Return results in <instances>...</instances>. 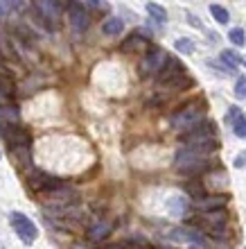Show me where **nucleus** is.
Returning a JSON list of instances; mask_svg holds the SVG:
<instances>
[{
  "label": "nucleus",
  "instance_id": "nucleus-1",
  "mask_svg": "<svg viewBox=\"0 0 246 249\" xmlns=\"http://www.w3.org/2000/svg\"><path fill=\"white\" fill-rule=\"evenodd\" d=\"M206 111H208L206 102L197 100V102H190V105L181 107L179 111L172 113L169 123H172V127H174V129H192V127H197V124L203 123Z\"/></svg>",
  "mask_w": 246,
  "mask_h": 249
},
{
  "label": "nucleus",
  "instance_id": "nucleus-2",
  "mask_svg": "<svg viewBox=\"0 0 246 249\" xmlns=\"http://www.w3.org/2000/svg\"><path fill=\"white\" fill-rule=\"evenodd\" d=\"M183 143L192 147V150L201 152V154H208V152L217 150V136H214V127L210 123L208 124H197L192 129H188V136Z\"/></svg>",
  "mask_w": 246,
  "mask_h": 249
},
{
  "label": "nucleus",
  "instance_id": "nucleus-3",
  "mask_svg": "<svg viewBox=\"0 0 246 249\" xmlns=\"http://www.w3.org/2000/svg\"><path fill=\"white\" fill-rule=\"evenodd\" d=\"M176 168L183 172V175H197V172H203L208 168V161L201 152L192 150V147H183V150L176 152Z\"/></svg>",
  "mask_w": 246,
  "mask_h": 249
},
{
  "label": "nucleus",
  "instance_id": "nucleus-4",
  "mask_svg": "<svg viewBox=\"0 0 246 249\" xmlns=\"http://www.w3.org/2000/svg\"><path fill=\"white\" fill-rule=\"evenodd\" d=\"M34 2V9L36 14L41 16L43 25L48 30H57L59 27V20H61V0H32Z\"/></svg>",
  "mask_w": 246,
  "mask_h": 249
},
{
  "label": "nucleus",
  "instance_id": "nucleus-5",
  "mask_svg": "<svg viewBox=\"0 0 246 249\" xmlns=\"http://www.w3.org/2000/svg\"><path fill=\"white\" fill-rule=\"evenodd\" d=\"M9 222H12L14 231L18 233V238L25 245H32L34 240H36V236H39L36 224H34L27 215H23V213H18V211H14V213H9Z\"/></svg>",
  "mask_w": 246,
  "mask_h": 249
},
{
  "label": "nucleus",
  "instance_id": "nucleus-6",
  "mask_svg": "<svg viewBox=\"0 0 246 249\" xmlns=\"http://www.w3.org/2000/svg\"><path fill=\"white\" fill-rule=\"evenodd\" d=\"M0 134L14 150H25L30 145V134H27L18 123H2L0 124Z\"/></svg>",
  "mask_w": 246,
  "mask_h": 249
},
{
  "label": "nucleus",
  "instance_id": "nucleus-7",
  "mask_svg": "<svg viewBox=\"0 0 246 249\" xmlns=\"http://www.w3.org/2000/svg\"><path fill=\"white\" fill-rule=\"evenodd\" d=\"M169 54L165 53V50H161V48H154L151 53H147V57L143 59V64H140V75L143 77H149V75H158V72L163 71V66L167 64Z\"/></svg>",
  "mask_w": 246,
  "mask_h": 249
},
{
  "label": "nucleus",
  "instance_id": "nucleus-8",
  "mask_svg": "<svg viewBox=\"0 0 246 249\" xmlns=\"http://www.w3.org/2000/svg\"><path fill=\"white\" fill-rule=\"evenodd\" d=\"M27 184H30V188H32V190L41 193V195H46V193H52V190L64 188V181H61V179L50 177V175H46V172H39V170L30 175Z\"/></svg>",
  "mask_w": 246,
  "mask_h": 249
},
{
  "label": "nucleus",
  "instance_id": "nucleus-9",
  "mask_svg": "<svg viewBox=\"0 0 246 249\" xmlns=\"http://www.w3.org/2000/svg\"><path fill=\"white\" fill-rule=\"evenodd\" d=\"M68 18H70V25L72 30H77V32H84L86 27H88V12H86V7L77 0H70V5H68Z\"/></svg>",
  "mask_w": 246,
  "mask_h": 249
},
{
  "label": "nucleus",
  "instance_id": "nucleus-10",
  "mask_svg": "<svg viewBox=\"0 0 246 249\" xmlns=\"http://www.w3.org/2000/svg\"><path fill=\"white\" fill-rule=\"evenodd\" d=\"M203 227H208V231H213V236H221V231L226 227V213L224 211H208L206 215H201Z\"/></svg>",
  "mask_w": 246,
  "mask_h": 249
},
{
  "label": "nucleus",
  "instance_id": "nucleus-11",
  "mask_svg": "<svg viewBox=\"0 0 246 249\" xmlns=\"http://www.w3.org/2000/svg\"><path fill=\"white\" fill-rule=\"evenodd\" d=\"M120 50L122 53H149V39L143 34H131L129 39L122 41Z\"/></svg>",
  "mask_w": 246,
  "mask_h": 249
},
{
  "label": "nucleus",
  "instance_id": "nucleus-12",
  "mask_svg": "<svg viewBox=\"0 0 246 249\" xmlns=\"http://www.w3.org/2000/svg\"><path fill=\"white\" fill-rule=\"evenodd\" d=\"M228 202L226 195H217V197H199V199H195V209L197 211H203V213H208V211H219L224 209Z\"/></svg>",
  "mask_w": 246,
  "mask_h": 249
},
{
  "label": "nucleus",
  "instance_id": "nucleus-13",
  "mask_svg": "<svg viewBox=\"0 0 246 249\" xmlns=\"http://www.w3.org/2000/svg\"><path fill=\"white\" fill-rule=\"evenodd\" d=\"M190 86V77L183 72V75H176V77H169V79H163L158 82V89L163 91H183V89H188Z\"/></svg>",
  "mask_w": 246,
  "mask_h": 249
},
{
  "label": "nucleus",
  "instance_id": "nucleus-14",
  "mask_svg": "<svg viewBox=\"0 0 246 249\" xmlns=\"http://www.w3.org/2000/svg\"><path fill=\"white\" fill-rule=\"evenodd\" d=\"M113 231V224L111 222H98L93 224L91 229H88V240H93V243H99V240H104V238H109V233Z\"/></svg>",
  "mask_w": 246,
  "mask_h": 249
},
{
  "label": "nucleus",
  "instance_id": "nucleus-15",
  "mask_svg": "<svg viewBox=\"0 0 246 249\" xmlns=\"http://www.w3.org/2000/svg\"><path fill=\"white\" fill-rule=\"evenodd\" d=\"M122 30H124V23H122V18H117V16L106 18L102 25V32L106 34V36H115V34H120Z\"/></svg>",
  "mask_w": 246,
  "mask_h": 249
},
{
  "label": "nucleus",
  "instance_id": "nucleus-16",
  "mask_svg": "<svg viewBox=\"0 0 246 249\" xmlns=\"http://www.w3.org/2000/svg\"><path fill=\"white\" fill-rule=\"evenodd\" d=\"M221 64H226V71L233 72L235 68L242 64V57L235 53V50H224V53H221Z\"/></svg>",
  "mask_w": 246,
  "mask_h": 249
},
{
  "label": "nucleus",
  "instance_id": "nucleus-17",
  "mask_svg": "<svg viewBox=\"0 0 246 249\" xmlns=\"http://www.w3.org/2000/svg\"><path fill=\"white\" fill-rule=\"evenodd\" d=\"M14 95V82L7 77L5 72H0V102H7V98Z\"/></svg>",
  "mask_w": 246,
  "mask_h": 249
},
{
  "label": "nucleus",
  "instance_id": "nucleus-18",
  "mask_svg": "<svg viewBox=\"0 0 246 249\" xmlns=\"http://www.w3.org/2000/svg\"><path fill=\"white\" fill-rule=\"evenodd\" d=\"M147 12L151 14V18L158 20V23H165V20H167V12H165V7L158 5V2H147Z\"/></svg>",
  "mask_w": 246,
  "mask_h": 249
},
{
  "label": "nucleus",
  "instance_id": "nucleus-19",
  "mask_svg": "<svg viewBox=\"0 0 246 249\" xmlns=\"http://www.w3.org/2000/svg\"><path fill=\"white\" fill-rule=\"evenodd\" d=\"M185 190H188V195L195 197V199L206 197V184H201V181H190V184H185Z\"/></svg>",
  "mask_w": 246,
  "mask_h": 249
},
{
  "label": "nucleus",
  "instance_id": "nucleus-20",
  "mask_svg": "<svg viewBox=\"0 0 246 249\" xmlns=\"http://www.w3.org/2000/svg\"><path fill=\"white\" fill-rule=\"evenodd\" d=\"M210 14H213V18L217 20V23H221V25H226L228 20H230L228 12H226V9H224L221 5H210Z\"/></svg>",
  "mask_w": 246,
  "mask_h": 249
},
{
  "label": "nucleus",
  "instance_id": "nucleus-21",
  "mask_svg": "<svg viewBox=\"0 0 246 249\" xmlns=\"http://www.w3.org/2000/svg\"><path fill=\"white\" fill-rule=\"evenodd\" d=\"M228 39H230V43H233V46L242 48V46H244V41H246V34H244V30H242V27H233V30L228 32Z\"/></svg>",
  "mask_w": 246,
  "mask_h": 249
},
{
  "label": "nucleus",
  "instance_id": "nucleus-22",
  "mask_svg": "<svg viewBox=\"0 0 246 249\" xmlns=\"http://www.w3.org/2000/svg\"><path fill=\"white\" fill-rule=\"evenodd\" d=\"M174 48H176V53H181V54H192L195 53V43H192L190 39H176Z\"/></svg>",
  "mask_w": 246,
  "mask_h": 249
},
{
  "label": "nucleus",
  "instance_id": "nucleus-23",
  "mask_svg": "<svg viewBox=\"0 0 246 249\" xmlns=\"http://www.w3.org/2000/svg\"><path fill=\"white\" fill-rule=\"evenodd\" d=\"M233 131H235V136L246 138V116H244V113L235 118V123H233Z\"/></svg>",
  "mask_w": 246,
  "mask_h": 249
},
{
  "label": "nucleus",
  "instance_id": "nucleus-24",
  "mask_svg": "<svg viewBox=\"0 0 246 249\" xmlns=\"http://www.w3.org/2000/svg\"><path fill=\"white\" fill-rule=\"evenodd\" d=\"M235 95L240 100L246 98V77H237V82H235Z\"/></svg>",
  "mask_w": 246,
  "mask_h": 249
},
{
  "label": "nucleus",
  "instance_id": "nucleus-25",
  "mask_svg": "<svg viewBox=\"0 0 246 249\" xmlns=\"http://www.w3.org/2000/svg\"><path fill=\"white\" fill-rule=\"evenodd\" d=\"M237 116H242V109H240V107H230V109H228V113H226V118H224V123L233 124Z\"/></svg>",
  "mask_w": 246,
  "mask_h": 249
},
{
  "label": "nucleus",
  "instance_id": "nucleus-26",
  "mask_svg": "<svg viewBox=\"0 0 246 249\" xmlns=\"http://www.w3.org/2000/svg\"><path fill=\"white\" fill-rule=\"evenodd\" d=\"M169 209H172V213H174V215H181V213H183V199H181V197H174V202L169 204Z\"/></svg>",
  "mask_w": 246,
  "mask_h": 249
},
{
  "label": "nucleus",
  "instance_id": "nucleus-27",
  "mask_svg": "<svg viewBox=\"0 0 246 249\" xmlns=\"http://www.w3.org/2000/svg\"><path fill=\"white\" fill-rule=\"evenodd\" d=\"M244 165H246V154H240L235 159V168H244Z\"/></svg>",
  "mask_w": 246,
  "mask_h": 249
},
{
  "label": "nucleus",
  "instance_id": "nucleus-28",
  "mask_svg": "<svg viewBox=\"0 0 246 249\" xmlns=\"http://www.w3.org/2000/svg\"><path fill=\"white\" fill-rule=\"evenodd\" d=\"M82 2H86V5L93 7V9H95V7H104V5H102V0H82Z\"/></svg>",
  "mask_w": 246,
  "mask_h": 249
},
{
  "label": "nucleus",
  "instance_id": "nucleus-29",
  "mask_svg": "<svg viewBox=\"0 0 246 249\" xmlns=\"http://www.w3.org/2000/svg\"><path fill=\"white\" fill-rule=\"evenodd\" d=\"M188 20H190V25H195V27H201V23L195 18V14H188Z\"/></svg>",
  "mask_w": 246,
  "mask_h": 249
},
{
  "label": "nucleus",
  "instance_id": "nucleus-30",
  "mask_svg": "<svg viewBox=\"0 0 246 249\" xmlns=\"http://www.w3.org/2000/svg\"><path fill=\"white\" fill-rule=\"evenodd\" d=\"M2 16H5V7L0 5V18H2Z\"/></svg>",
  "mask_w": 246,
  "mask_h": 249
}]
</instances>
